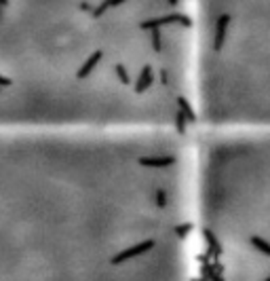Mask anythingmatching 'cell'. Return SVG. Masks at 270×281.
Returning a JSON list of instances; mask_svg holds the SVG:
<instances>
[{"instance_id":"obj_1","label":"cell","mask_w":270,"mask_h":281,"mask_svg":"<svg viewBox=\"0 0 270 281\" xmlns=\"http://www.w3.org/2000/svg\"><path fill=\"white\" fill-rule=\"evenodd\" d=\"M192 144L0 131V281H192Z\"/></svg>"},{"instance_id":"obj_2","label":"cell","mask_w":270,"mask_h":281,"mask_svg":"<svg viewBox=\"0 0 270 281\" xmlns=\"http://www.w3.org/2000/svg\"><path fill=\"white\" fill-rule=\"evenodd\" d=\"M192 281H270V131L192 144Z\"/></svg>"},{"instance_id":"obj_3","label":"cell","mask_w":270,"mask_h":281,"mask_svg":"<svg viewBox=\"0 0 270 281\" xmlns=\"http://www.w3.org/2000/svg\"><path fill=\"white\" fill-rule=\"evenodd\" d=\"M0 6H2V9H9V6H11V0H0Z\"/></svg>"},{"instance_id":"obj_4","label":"cell","mask_w":270,"mask_h":281,"mask_svg":"<svg viewBox=\"0 0 270 281\" xmlns=\"http://www.w3.org/2000/svg\"><path fill=\"white\" fill-rule=\"evenodd\" d=\"M169 4H171V6H177V4H179V0H169Z\"/></svg>"}]
</instances>
